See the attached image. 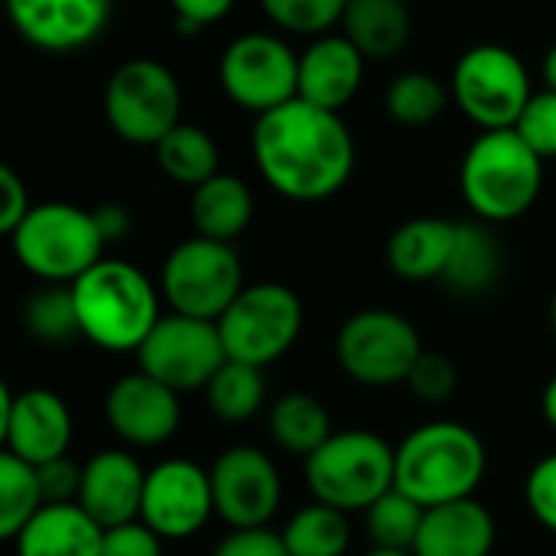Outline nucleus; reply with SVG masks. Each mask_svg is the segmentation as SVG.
Segmentation results:
<instances>
[{"label":"nucleus","instance_id":"nucleus-1","mask_svg":"<svg viewBox=\"0 0 556 556\" xmlns=\"http://www.w3.org/2000/svg\"><path fill=\"white\" fill-rule=\"evenodd\" d=\"M251 153L264 182L290 202L336 195L355 169V140L339 117L303 98L257 114Z\"/></svg>","mask_w":556,"mask_h":556},{"label":"nucleus","instance_id":"nucleus-2","mask_svg":"<svg viewBox=\"0 0 556 556\" xmlns=\"http://www.w3.org/2000/svg\"><path fill=\"white\" fill-rule=\"evenodd\" d=\"M489 469L482 437L459 420H430L397 443L394 485L424 508L472 498Z\"/></svg>","mask_w":556,"mask_h":556},{"label":"nucleus","instance_id":"nucleus-3","mask_svg":"<svg viewBox=\"0 0 556 556\" xmlns=\"http://www.w3.org/2000/svg\"><path fill=\"white\" fill-rule=\"evenodd\" d=\"M68 287L81 336L104 352H137L163 316L156 287L127 261L101 257Z\"/></svg>","mask_w":556,"mask_h":556},{"label":"nucleus","instance_id":"nucleus-4","mask_svg":"<svg viewBox=\"0 0 556 556\" xmlns=\"http://www.w3.org/2000/svg\"><path fill=\"white\" fill-rule=\"evenodd\" d=\"M544 186V160L521 140L515 127L482 130L463 156L459 189L476 218L498 225L515 222L538 202Z\"/></svg>","mask_w":556,"mask_h":556},{"label":"nucleus","instance_id":"nucleus-5","mask_svg":"<svg viewBox=\"0 0 556 556\" xmlns=\"http://www.w3.org/2000/svg\"><path fill=\"white\" fill-rule=\"evenodd\" d=\"M397 446L371 430H339L313 456H306L303 479L313 502L332 505L345 515L368 511L394 489Z\"/></svg>","mask_w":556,"mask_h":556},{"label":"nucleus","instance_id":"nucleus-6","mask_svg":"<svg viewBox=\"0 0 556 556\" xmlns=\"http://www.w3.org/2000/svg\"><path fill=\"white\" fill-rule=\"evenodd\" d=\"M104 244L94 212L68 202L33 205L10 235L16 264L42 283H75L104 257Z\"/></svg>","mask_w":556,"mask_h":556},{"label":"nucleus","instance_id":"nucleus-7","mask_svg":"<svg viewBox=\"0 0 556 556\" xmlns=\"http://www.w3.org/2000/svg\"><path fill=\"white\" fill-rule=\"evenodd\" d=\"M104 117L121 140L156 147L176 124H182V88L163 62L127 59L108 78Z\"/></svg>","mask_w":556,"mask_h":556},{"label":"nucleus","instance_id":"nucleus-8","mask_svg":"<svg viewBox=\"0 0 556 556\" xmlns=\"http://www.w3.org/2000/svg\"><path fill=\"white\" fill-rule=\"evenodd\" d=\"M241 290H244L241 257L228 241H212L195 235L179 241L163 261L160 293L173 313L218 323Z\"/></svg>","mask_w":556,"mask_h":556},{"label":"nucleus","instance_id":"nucleus-9","mask_svg":"<svg viewBox=\"0 0 556 556\" xmlns=\"http://www.w3.org/2000/svg\"><path fill=\"white\" fill-rule=\"evenodd\" d=\"M456 108L482 130L515 127L531 101V75L518 52L498 42L472 46L459 55L450 81Z\"/></svg>","mask_w":556,"mask_h":556},{"label":"nucleus","instance_id":"nucleus-10","mask_svg":"<svg viewBox=\"0 0 556 556\" xmlns=\"http://www.w3.org/2000/svg\"><path fill=\"white\" fill-rule=\"evenodd\" d=\"M424 355L417 326L394 309H362L349 316L336 336L342 371L365 388L407 384L410 368Z\"/></svg>","mask_w":556,"mask_h":556},{"label":"nucleus","instance_id":"nucleus-11","mask_svg":"<svg viewBox=\"0 0 556 556\" xmlns=\"http://www.w3.org/2000/svg\"><path fill=\"white\" fill-rule=\"evenodd\" d=\"M303 329V303L283 283H251L222 313L218 332L228 358L257 368L283 358Z\"/></svg>","mask_w":556,"mask_h":556},{"label":"nucleus","instance_id":"nucleus-12","mask_svg":"<svg viewBox=\"0 0 556 556\" xmlns=\"http://www.w3.org/2000/svg\"><path fill=\"white\" fill-rule=\"evenodd\" d=\"M218 81L228 101L267 114L300 94V55L274 33H244L225 46Z\"/></svg>","mask_w":556,"mask_h":556},{"label":"nucleus","instance_id":"nucleus-13","mask_svg":"<svg viewBox=\"0 0 556 556\" xmlns=\"http://www.w3.org/2000/svg\"><path fill=\"white\" fill-rule=\"evenodd\" d=\"M228 362L218 323L182 313L160 316L143 345L137 349L140 371L169 384L179 394L205 391L215 371Z\"/></svg>","mask_w":556,"mask_h":556},{"label":"nucleus","instance_id":"nucleus-14","mask_svg":"<svg viewBox=\"0 0 556 556\" xmlns=\"http://www.w3.org/2000/svg\"><path fill=\"white\" fill-rule=\"evenodd\" d=\"M215 515L231 528H267L283 502V482L274 459L257 446H228L208 469Z\"/></svg>","mask_w":556,"mask_h":556},{"label":"nucleus","instance_id":"nucleus-15","mask_svg":"<svg viewBox=\"0 0 556 556\" xmlns=\"http://www.w3.org/2000/svg\"><path fill=\"white\" fill-rule=\"evenodd\" d=\"M215 515L212 476L192 459H163L147 472L140 521L163 541L195 538Z\"/></svg>","mask_w":556,"mask_h":556},{"label":"nucleus","instance_id":"nucleus-16","mask_svg":"<svg viewBox=\"0 0 556 556\" xmlns=\"http://www.w3.org/2000/svg\"><path fill=\"white\" fill-rule=\"evenodd\" d=\"M0 440L3 453L20 456L29 466L68 456L72 446V410L46 388L10 391L0 388Z\"/></svg>","mask_w":556,"mask_h":556},{"label":"nucleus","instance_id":"nucleus-17","mask_svg":"<svg viewBox=\"0 0 556 556\" xmlns=\"http://www.w3.org/2000/svg\"><path fill=\"white\" fill-rule=\"evenodd\" d=\"M104 420L114 437L134 450H156L179 433L182 404L179 391L147 371L121 375L104 394Z\"/></svg>","mask_w":556,"mask_h":556},{"label":"nucleus","instance_id":"nucleus-18","mask_svg":"<svg viewBox=\"0 0 556 556\" xmlns=\"http://www.w3.org/2000/svg\"><path fill=\"white\" fill-rule=\"evenodd\" d=\"M114 0H7L13 29L49 55L88 49L111 20Z\"/></svg>","mask_w":556,"mask_h":556},{"label":"nucleus","instance_id":"nucleus-19","mask_svg":"<svg viewBox=\"0 0 556 556\" xmlns=\"http://www.w3.org/2000/svg\"><path fill=\"white\" fill-rule=\"evenodd\" d=\"M147 472L127 450H101L81 466L78 505L108 531L140 518Z\"/></svg>","mask_w":556,"mask_h":556},{"label":"nucleus","instance_id":"nucleus-20","mask_svg":"<svg viewBox=\"0 0 556 556\" xmlns=\"http://www.w3.org/2000/svg\"><path fill=\"white\" fill-rule=\"evenodd\" d=\"M365 52L345 33H323L300 52V94L326 111H342L362 88Z\"/></svg>","mask_w":556,"mask_h":556},{"label":"nucleus","instance_id":"nucleus-21","mask_svg":"<svg viewBox=\"0 0 556 556\" xmlns=\"http://www.w3.org/2000/svg\"><path fill=\"white\" fill-rule=\"evenodd\" d=\"M495 538L492 511L472 495L427 508L414 556H492Z\"/></svg>","mask_w":556,"mask_h":556},{"label":"nucleus","instance_id":"nucleus-22","mask_svg":"<svg viewBox=\"0 0 556 556\" xmlns=\"http://www.w3.org/2000/svg\"><path fill=\"white\" fill-rule=\"evenodd\" d=\"M13 556H101L104 528L78 505H42L10 541Z\"/></svg>","mask_w":556,"mask_h":556},{"label":"nucleus","instance_id":"nucleus-23","mask_svg":"<svg viewBox=\"0 0 556 556\" xmlns=\"http://www.w3.org/2000/svg\"><path fill=\"white\" fill-rule=\"evenodd\" d=\"M456 225L450 218H410L404 222L391 241H388V267L407 283H427L443 280L453 244H456Z\"/></svg>","mask_w":556,"mask_h":556},{"label":"nucleus","instance_id":"nucleus-24","mask_svg":"<svg viewBox=\"0 0 556 556\" xmlns=\"http://www.w3.org/2000/svg\"><path fill=\"white\" fill-rule=\"evenodd\" d=\"M502 241L495 238V231L489 228V222L476 218V222H459L456 225V244L443 274V283L453 293L463 296H482L489 293L498 277H502Z\"/></svg>","mask_w":556,"mask_h":556},{"label":"nucleus","instance_id":"nucleus-25","mask_svg":"<svg viewBox=\"0 0 556 556\" xmlns=\"http://www.w3.org/2000/svg\"><path fill=\"white\" fill-rule=\"evenodd\" d=\"M254 218V195L244 179L215 173L208 182L192 189V225L195 235L235 244Z\"/></svg>","mask_w":556,"mask_h":556},{"label":"nucleus","instance_id":"nucleus-26","mask_svg":"<svg viewBox=\"0 0 556 556\" xmlns=\"http://www.w3.org/2000/svg\"><path fill=\"white\" fill-rule=\"evenodd\" d=\"M342 33L365 52V59H391L410 39V10L404 0H349Z\"/></svg>","mask_w":556,"mask_h":556},{"label":"nucleus","instance_id":"nucleus-27","mask_svg":"<svg viewBox=\"0 0 556 556\" xmlns=\"http://www.w3.org/2000/svg\"><path fill=\"white\" fill-rule=\"evenodd\" d=\"M267 430L283 453H293L303 459L313 456L336 433L326 404L313 394H303V391H290L270 404Z\"/></svg>","mask_w":556,"mask_h":556},{"label":"nucleus","instance_id":"nucleus-28","mask_svg":"<svg viewBox=\"0 0 556 556\" xmlns=\"http://www.w3.org/2000/svg\"><path fill=\"white\" fill-rule=\"evenodd\" d=\"M153 150L160 169L179 186L195 189L218 173V147L212 134L202 130L199 124H176Z\"/></svg>","mask_w":556,"mask_h":556},{"label":"nucleus","instance_id":"nucleus-29","mask_svg":"<svg viewBox=\"0 0 556 556\" xmlns=\"http://www.w3.org/2000/svg\"><path fill=\"white\" fill-rule=\"evenodd\" d=\"M280 534L290 556H345L352 544L349 515L323 502L300 508Z\"/></svg>","mask_w":556,"mask_h":556},{"label":"nucleus","instance_id":"nucleus-30","mask_svg":"<svg viewBox=\"0 0 556 556\" xmlns=\"http://www.w3.org/2000/svg\"><path fill=\"white\" fill-rule=\"evenodd\" d=\"M208 407L218 420L225 424H244L251 417L261 414L264 397H267V381H264V368L248 365V362H235L228 358L215 378L205 388Z\"/></svg>","mask_w":556,"mask_h":556},{"label":"nucleus","instance_id":"nucleus-31","mask_svg":"<svg viewBox=\"0 0 556 556\" xmlns=\"http://www.w3.org/2000/svg\"><path fill=\"white\" fill-rule=\"evenodd\" d=\"M46 505L36 466L13 453L0 456V538L13 541Z\"/></svg>","mask_w":556,"mask_h":556},{"label":"nucleus","instance_id":"nucleus-32","mask_svg":"<svg viewBox=\"0 0 556 556\" xmlns=\"http://www.w3.org/2000/svg\"><path fill=\"white\" fill-rule=\"evenodd\" d=\"M427 508L401 492L397 485L384 492L368 511H365V528L371 538V547H394V551H414L420 525H424Z\"/></svg>","mask_w":556,"mask_h":556},{"label":"nucleus","instance_id":"nucleus-33","mask_svg":"<svg viewBox=\"0 0 556 556\" xmlns=\"http://www.w3.org/2000/svg\"><path fill=\"white\" fill-rule=\"evenodd\" d=\"M450 101L443 81L430 72H404L388 85L384 108L404 127H427L433 124Z\"/></svg>","mask_w":556,"mask_h":556},{"label":"nucleus","instance_id":"nucleus-34","mask_svg":"<svg viewBox=\"0 0 556 556\" xmlns=\"http://www.w3.org/2000/svg\"><path fill=\"white\" fill-rule=\"evenodd\" d=\"M23 326L33 339H39L46 345H62V342H72L75 336H81L72 287L46 283L42 290H36L23 306Z\"/></svg>","mask_w":556,"mask_h":556},{"label":"nucleus","instance_id":"nucleus-35","mask_svg":"<svg viewBox=\"0 0 556 556\" xmlns=\"http://www.w3.org/2000/svg\"><path fill=\"white\" fill-rule=\"evenodd\" d=\"M349 0H261L270 23L300 36H323L342 23Z\"/></svg>","mask_w":556,"mask_h":556},{"label":"nucleus","instance_id":"nucleus-36","mask_svg":"<svg viewBox=\"0 0 556 556\" xmlns=\"http://www.w3.org/2000/svg\"><path fill=\"white\" fill-rule=\"evenodd\" d=\"M515 130L544 163L556 160V91L551 88L534 91L528 108L521 111Z\"/></svg>","mask_w":556,"mask_h":556},{"label":"nucleus","instance_id":"nucleus-37","mask_svg":"<svg viewBox=\"0 0 556 556\" xmlns=\"http://www.w3.org/2000/svg\"><path fill=\"white\" fill-rule=\"evenodd\" d=\"M456 384H459V371L456 365L440 355V352H424L417 358V365L410 368L407 375V388L414 397L427 401V404H443L456 394Z\"/></svg>","mask_w":556,"mask_h":556},{"label":"nucleus","instance_id":"nucleus-38","mask_svg":"<svg viewBox=\"0 0 556 556\" xmlns=\"http://www.w3.org/2000/svg\"><path fill=\"white\" fill-rule=\"evenodd\" d=\"M525 502L541 528L556 534V453L534 463L525 482Z\"/></svg>","mask_w":556,"mask_h":556},{"label":"nucleus","instance_id":"nucleus-39","mask_svg":"<svg viewBox=\"0 0 556 556\" xmlns=\"http://www.w3.org/2000/svg\"><path fill=\"white\" fill-rule=\"evenodd\" d=\"M101 556H163V538L137 518L104 531Z\"/></svg>","mask_w":556,"mask_h":556},{"label":"nucleus","instance_id":"nucleus-40","mask_svg":"<svg viewBox=\"0 0 556 556\" xmlns=\"http://www.w3.org/2000/svg\"><path fill=\"white\" fill-rule=\"evenodd\" d=\"M39 476V489L46 505H68L78 502V489H81V466L72 463L68 456H59L52 463L36 466Z\"/></svg>","mask_w":556,"mask_h":556},{"label":"nucleus","instance_id":"nucleus-41","mask_svg":"<svg viewBox=\"0 0 556 556\" xmlns=\"http://www.w3.org/2000/svg\"><path fill=\"white\" fill-rule=\"evenodd\" d=\"M212 556H290L283 534L270 528H241L218 541Z\"/></svg>","mask_w":556,"mask_h":556},{"label":"nucleus","instance_id":"nucleus-42","mask_svg":"<svg viewBox=\"0 0 556 556\" xmlns=\"http://www.w3.org/2000/svg\"><path fill=\"white\" fill-rule=\"evenodd\" d=\"M29 208H33V202H29V192H26V182L20 179V173L10 166H0V231L13 235L20 228V222L29 215Z\"/></svg>","mask_w":556,"mask_h":556},{"label":"nucleus","instance_id":"nucleus-43","mask_svg":"<svg viewBox=\"0 0 556 556\" xmlns=\"http://www.w3.org/2000/svg\"><path fill=\"white\" fill-rule=\"evenodd\" d=\"M169 7H173L179 33H199V29L225 20L228 10L235 7V0H169Z\"/></svg>","mask_w":556,"mask_h":556},{"label":"nucleus","instance_id":"nucleus-44","mask_svg":"<svg viewBox=\"0 0 556 556\" xmlns=\"http://www.w3.org/2000/svg\"><path fill=\"white\" fill-rule=\"evenodd\" d=\"M94 218H98V228H101L104 241H121L130 231V212L124 205H114V202L98 205Z\"/></svg>","mask_w":556,"mask_h":556},{"label":"nucleus","instance_id":"nucleus-45","mask_svg":"<svg viewBox=\"0 0 556 556\" xmlns=\"http://www.w3.org/2000/svg\"><path fill=\"white\" fill-rule=\"evenodd\" d=\"M541 414H544V420L551 424V430L556 433V375L547 381V388L541 394Z\"/></svg>","mask_w":556,"mask_h":556},{"label":"nucleus","instance_id":"nucleus-46","mask_svg":"<svg viewBox=\"0 0 556 556\" xmlns=\"http://www.w3.org/2000/svg\"><path fill=\"white\" fill-rule=\"evenodd\" d=\"M544 81H547L551 91H556V46H551V52L544 59Z\"/></svg>","mask_w":556,"mask_h":556},{"label":"nucleus","instance_id":"nucleus-47","mask_svg":"<svg viewBox=\"0 0 556 556\" xmlns=\"http://www.w3.org/2000/svg\"><path fill=\"white\" fill-rule=\"evenodd\" d=\"M365 556H414V551H394V547H371Z\"/></svg>","mask_w":556,"mask_h":556},{"label":"nucleus","instance_id":"nucleus-48","mask_svg":"<svg viewBox=\"0 0 556 556\" xmlns=\"http://www.w3.org/2000/svg\"><path fill=\"white\" fill-rule=\"evenodd\" d=\"M551 332H554V339H556V293H554V300H551Z\"/></svg>","mask_w":556,"mask_h":556}]
</instances>
